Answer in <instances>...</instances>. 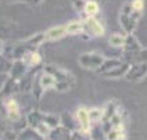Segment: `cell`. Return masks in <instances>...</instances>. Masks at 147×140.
Returning <instances> with one entry per match:
<instances>
[{
    "mask_svg": "<svg viewBox=\"0 0 147 140\" xmlns=\"http://www.w3.org/2000/svg\"><path fill=\"white\" fill-rule=\"evenodd\" d=\"M22 61L25 63L26 67H35V65H38V64H40L42 56L36 50H29V51L25 53V56L22 57Z\"/></svg>",
    "mask_w": 147,
    "mask_h": 140,
    "instance_id": "13",
    "label": "cell"
},
{
    "mask_svg": "<svg viewBox=\"0 0 147 140\" xmlns=\"http://www.w3.org/2000/svg\"><path fill=\"white\" fill-rule=\"evenodd\" d=\"M121 63H122V60H118V58H110V60L106 58V61L101 64V67L98 68L96 72L100 75H103V74H106V72H108V71H111L115 67H118Z\"/></svg>",
    "mask_w": 147,
    "mask_h": 140,
    "instance_id": "15",
    "label": "cell"
},
{
    "mask_svg": "<svg viewBox=\"0 0 147 140\" xmlns=\"http://www.w3.org/2000/svg\"><path fill=\"white\" fill-rule=\"evenodd\" d=\"M65 35H67L65 25H57V26H53V28H50V29H47V31L45 32L46 40H50V42L60 40V39H63Z\"/></svg>",
    "mask_w": 147,
    "mask_h": 140,
    "instance_id": "10",
    "label": "cell"
},
{
    "mask_svg": "<svg viewBox=\"0 0 147 140\" xmlns=\"http://www.w3.org/2000/svg\"><path fill=\"white\" fill-rule=\"evenodd\" d=\"M125 39H126V35H121V33H113L110 38H108V44L111 47H123L125 44Z\"/></svg>",
    "mask_w": 147,
    "mask_h": 140,
    "instance_id": "17",
    "label": "cell"
},
{
    "mask_svg": "<svg viewBox=\"0 0 147 140\" xmlns=\"http://www.w3.org/2000/svg\"><path fill=\"white\" fill-rule=\"evenodd\" d=\"M3 106H4V108H6L7 118L10 119V121L16 122V121H18V119L21 118V110H20V104L17 103L16 99H13V97H7V99H4V101H3Z\"/></svg>",
    "mask_w": 147,
    "mask_h": 140,
    "instance_id": "6",
    "label": "cell"
},
{
    "mask_svg": "<svg viewBox=\"0 0 147 140\" xmlns=\"http://www.w3.org/2000/svg\"><path fill=\"white\" fill-rule=\"evenodd\" d=\"M45 71H47L56 78V86L54 89L57 92H68L71 90L75 85V76L67 69H61L54 65H46Z\"/></svg>",
    "mask_w": 147,
    "mask_h": 140,
    "instance_id": "1",
    "label": "cell"
},
{
    "mask_svg": "<svg viewBox=\"0 0 147 140\" xmlns=\"http://www.w3.org/2000/svg\"><path fill=\"white\" fill-rule=\"evenodd\" d=\"M79 61V65L85 69H89V71H97L98 68L101 67V64L106 61L104 56H101L100 53L96 51H89V53H83L79 56L78 58Z\"/></svg>",
    "mask_w": 147,
    "mask_h": 140,
    "instance_id": "4",
    "label": "cell"
},
{
    "mask_svg": "<svg viewBox=\"0 0 147 140\" xmlns=\"http://www.w3.org/2000/svg\"><path fill=\"white\" fill-rule=\"evenodd\" d=\"M92 140H107V139H106V136H104V137H98V139H97V137H96V139L93 137V139H92Z\"/></svg>",
    "mask_w": 147,
    "mask_h": 140,
    "instance_id": "26",
    "label": "cell"
},
{
    "mask_svg": "<svg viewBox=\"0 0 147 140\" xmlns=\"http://www.w3.org/2000/svg\"><path fill=\"white\" fill-rule=\"evenodd\" d=\"M89 118L92 124H97L103 121V108H90Z\"/></svg>",
    "mask_w": 147,
    "mask_h": 140,
    "instance_id": "19",
    "label": "cell"
},
{
    "mask_svg": "<svg viewBox=\"0 0 147 140\" xmlns=\"http://www.w3.org/2000/svg\"><path fill=\"white\" fill-rule=\"evenodd\" d=\"M36 81L39 82V85H40V88L43 90L51 89V88L54 89V86H56V78L50 74V72H47V71H43Z\"/></svg>",
    "mask_w": 147,
    "mask_h": 140,
    "instance_id": "12",
    "label": "cell"
},
{
    "mask_svg": "<svg viewBox=\"0 0 147 140\" xmlns=\"http://www.w3.org/2000/svg\"><path fill=\"white\" fill-rule=\"evenodd\" d=\"M147 76V63L136 61L131 64L126 75L123 76L128 82H140Z\"/></svg>",
    "mask_w": 147,
    "mask_h": 140,
    "instance_id": "5",
    "label": "cell"
},
{
    "mask_svg": "<svg viewBox=\"0 0 147 140\" xmlns=\"http://www.w3.org/2000/svg\"><path fill=\"white\" fill-rule=\"evenodd\" d=\"M25 69H26V65H25V63L22 60H17V61H14L11 69H10L11 79H14V81L18 82V81L25 75Z\"/></svg>",
    "mask_w": 147,
    "mask_h": 140,
    "instance_id": "11",
    "label": "cell"
},
{
    "mask_svg": "<svg viewBox=\"0 0 147 140\" xmlns=\"http://www.w3.org/2000/svg\"><path fill=\"white\" fill-rule=\"evenodd\" d=\"M67 35H81L83 32V24L82 21H71L65 25Z\"/></svg>",
    "mask_w": 147,
    "mask_h": 140,
    "instance_id": "16",
    "label": "cell"
},
{
    "mask_svg": "<svg viewBox=\"0 0 147 140\" xmlns=\"http://www.w3.org/2000/svg\"><path fill=\"white\" fill-rule=\"evenodd\" d=\"M131 4H132V8H133L135 11L142 13V11H143V8H144V0H133Z\"/></svg>",
    "mask_w": 147,
    "mask_h": 140,
    "instance_id": "21",
    "label": "cell"
},
{
    "mask_svg": "<svg viewBox=\"0 0 147 140\" xmlns=\"http://www.w3.org/2000/svg\"><path fill=\"white\" fill-rule=\"evenodd\" d=\"M75 118H76V122H78V126H79V131L82 133H89L90 128H92V122H90L89 118V110H86L83 107L78 108Z\"/></svg>",
    "mask_w": 147,
    "mask_h": 140,
    "instance_id": "7",
    "label": "cell"
},
{
    "mask_svg": "<svg viewBox=\"0 0 147 140\" xmlns=\"http://www.w3.org/2000/svg\"><path fill=\"white\" fill-rule=\"evenodd\" d=\"M0 140H17V136L14 132H6Z\"/></svg>",
    "mask_w": 147,
    "mask_h": 140,
    "instance_id": "24",
    "label": "cell"
},
{
    "mask_svg": "<svg viewBox=\"0 0 147 140\" xmlns=\"http://www.w3.org/2000/svg\"><path fill=\"white\" fill-rule=\"evenodd\" d=\"M86 1H88V0H72L74 8H75L76 11H83V10H85V6H86Z\"/></svg>",
    "mask_w": 147,
    "mask_h": 140,
    "instance_id": "23",
    "label": "cell"
},
{
    "mask_svg": "<svg viewBox=\"0 0 147 140\" xmlns=\"http://www.w3.org/2000/svg\"><path fill=\"white\" fill-rule=\"evenodd\" d=\"M140 14L139 11H135L132 8L131 3H125L121 8V13H119V25L122 26L123 32L126 35L129 33H133L136 26H138V22L140 20Z\"/></svg>",
    "mask_w": 147,
    "mask_h": 140,
    "instance_id": "2",
    "label": "cell"
},
{
    "mask_svg": "<svg viewBox=\"0 0 147 140\" xmlns=\"http://www.w3.org/2000/svg\"><path fill=\"white\" fill-rule=\"evenodd\" d=\"M143 49L142 46H140L139 40L132 35V33H129V35H126V39H125V44H123V50H125V54H128L129 57H133L135 54H138L140 50Z\"/></svg>",
    "mask_w": 147,
    "mask_h": 140,
    "instance_id": "8",
    "label": "cell"
},
{
    "mask_svg": "<svg viewBox=\"0 0 147 140\" xmlns=\"http://www.w3.org/2000/svg\"><path fill=\"white\" fill-rule=\"evenodd\" d=\"M126 132H125V126H118V128H111L106 133L107 140H125Z\"/></svg>",
    "mask_w": 147,
    "mask_h": 140,
    "instance_id": "14",
    "label": "cell"
},
{
    "mask_svg": "<svg viewBox=\"0 0 147 140\" xmlns=\"http://www.w3.org/2000/svg\"><path fill=\"white\" fill-rule=\"evenodd\" d=\"M71 140H92V139L88 136V133H82L79 131V132H72Z\"/></svg>",
    "mask_w": 147,
    "mask_h": 140,
    "instance_id": "22",
    "label": "cell"
},
{
    "mask_svg": "<svg viewBox=\"0 0 147 140\" xmlns=\"http://www.w3.org/2000/svg\"><path fill=\"white\" fill-rule=\"evenodd\" d=\"M3 49H4V46H3V42H1V39H0V54L3 53Z\"/></svg>",
    "mask_w": 147,
    "mask_h": 140,
    "instance_id": "25",
    "label": "cell"
},
{
    "mask_svg": "<svg viewBox=\"0 0 147 140\" xmlns=\"http://www.w3.org/2000/svg\"><path fill=\"white\" fill-rule=\"evenodd\" d=\"M11 67H13V63H10V60H8L7 57L0 56V74H3V72H10Z\"/></svg>",
    "mask_w": 147,
    "mask_h": 140,
    "instance_id": "20",
    "label": "cell"
},
{
    "mask_svg": "<svg viewBox=\"0 0 147 140\" xmlns=\"http://www.w3.org/2000/svg\"><path fill=\"white\" fill-rule=\"evenodd\" d=\"M83 32L81 35H83V39H92V38H98L103 36L106 29L104 25L98 21L96 17H86L83 21Z\"/></svg>",
    "mask_w": 147,
    "mask_h": 140,
    "instance_id": "3",
    "label": "cell"
},
{
    "mask_svg": "<svg viewBox=\"0 0 147 140\" xmlns=\"http://www.w3.org/2000/svg\"><path fill=\"white\" fill-rule=\"evenodd\" d=\"M129 67H131V63H129V61H122L118 67L113 68L111 71H108V72H106V74H103L101 76H104V78H111V79L121 78V76H125V75H126L128 69H129Z\"/></svg>",
    "mask_w": 147,
    "mask_h": 140,
    "instance_id": "9",
    "label": "cell"
},
{
    "mask_svg": "<svg viewBox=\"0 0 147 140\" xmlns=\"http://www.w3.org/2000/svg\"><path fill=\"white\" fill-rule=\"evenodd\" d=\"M98 11H100V7H98V4L96 1H93V0L86 1V6H85V10H83L85 18L86 17H96L98 14Z\"/></svg>",
    "mask_w": 147,
    "mask_h": 140,
    "instance_id": "18",
    "label": "cell"
}]
</instances>
